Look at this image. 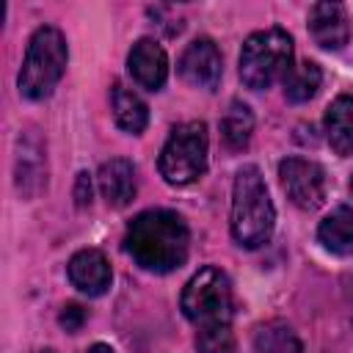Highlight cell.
<instances>
[{
	"instance_id": "cell-22",
	"label": "cell",
	"mask_w": 353,
	"mask_h": 353,
	"mask_svg": "<svg viewBox=\"0 0 353 353\" xmlns=\"http://www.w3.org/2000/svg\"><path fill=\"white\" fill-rule=\"evenodd\" d=\"M91 174L88 171H80L77 174V182H74V201L77 207H88L91 204Z\"/></svg>"
},
{
	"instance_id": "cell-20",
	"label": "cell",
	"mask_w": 353,
	"mask_h": 353,
	"mask_svg": "<svg viewBox=\"0 0 353 353\" xmlns=\"http://www.w3.org/2000/svg\"><path fill=\"white\" fill-rule=\"evenodd\" d=\"M196 350L199 353H234V334L229 323L201 325L196 336Z\"/></svg>"
},
{
	"instance_id": "cell-8",
	"label": "cell",
	"mask_w": 353,
	"mask_h": 353,
	"mask_svg": "<svg viewBox=\"0 0 353 353\" xmlns=\"http://www.w3.org/2000/svg\"><path fill=\"white\" fill-rule=\"evenodd\" d=\"M179 77L193 85V88H204V91H215L223 74V63H221V52L215 47L212 39H196L185 47L182 58H179Z\"/></svg>"
},
{
	"instance_id": "cell-17",
	"label": "cell",
	"mask_w": 353,
	"mask_h": 353,
	"mask_svg": "<svg viewBox=\"0 0 353 353\" xmlns=\"http://www.w3.org/2000/svg\"><path fill=\"white\" fill-rule=\"evenodd\" d=\"M254 347L256 353H303L298 334L281 320L262 323L254 334Z\"/></svg>"
},
{
	"instance_id": "cell-16",
	"label": "cell",
	"mask_w": 353,
	"mask_h": 353,
	"mask_svg": "<svg viewBox=\"0 0 353 353\" xmlns=\"http://www.w3.org/2000/svg\"><path fill=\"white\" fill-rule=\"evenodd\" d=\"M320 243L339 254V256H353V207H336L320 221L317 229Z\"/></svg>"
},
{
	"instance_id": "cell-24",
	"label": "cell",
	"mask_w": 353,
	"mask_h": 353,
	"mask_svg": "<svg viewBox=\"0 0 353 353\" xmlns=\"http://www.w3.org/2000/svg\"><path fill=\"white\" fill-rule=\"evenodd\" d=\"M350 193H353V179H350Z\"/></svg>"
},
{
	"instance_id": "cell-11",
	"label": "cell",
	"mask_w": 353,
	"mask_h": 353,
	"mask_svg": "<svg viewBox=\"0 0 353 353\" xmlns=\"http://www.w3.org/2000/svg\"><path fill=\"white\" fill-rule=\"evenodd\" d=\"M309 33L323 50H342L350 39L345 8L339 3H314L309 11Z\"/></svg>"
},
{
	"instance_id": "cell-1",
	"label": "cell",
	"mask_w": 353,
	"mask_h": 353,
	"mask_svg": "<svg viewBox=\"0 0 353 353\" xmlns=\"http://www.w3.org/2000/svg\"><path fill=\"white\" fill-rule=\"evenodd\" d=\"M190 232L182 215L171 210H146L132 218L124 234V251L152 273H171L185 265Z\"/></svg>"
},
{
	"instance_id": "cell-21",
	"label": "cell",
	"mask_w": 353,
	"mask_h": 353,
	"mask_svg": "<svg viewBox=\"0 0 353 353\" xmlns=\"http://www.w3.org/2000/svg\"><path fill=\"white\" fill-rule=\"evenodd\" d=\"M58 323H61L69 334H74V331H80L83 323H85V309H83L80 303H66V306L61 309V314H58Z\"/></svg>"
},
{
	"instance_id": "cell-5",
	"label": "cell",
	"mask_w": 353,
	"mask_h": 353,
	"mask_svg": "<svg viewBox=\"0 0 353 353\" xmlns=\"http://www.w3.org/2000/svg\"><path fill=\"white\" fill-rule=\"evenodd\" d=\"M207 124L204 121H185L176 124L160 152L157 168L168 185H190L207 171Z\"/></svg>"
},
{
	"instance_id": "cell-9",
	"label": "cell",
	"mask_w": 353,
	"mask_h": 353,
	"mask_svg": "<svg viewBox=\"0 0 353 353\" xmlns=\"http://www.w3.org/2000/svg\"><path fill=\"white\" fill-rule=\"evenodd\" d=\"M14 182L25 199H33L47 185V157L44 146L33 132L19 135L17 141V163H14Z\"/></svg>"
},
{
	"instance_id": "cell-15",
	"label": "cell",
	"mask_w": 353,
	"mask_h": 353,
	"mask_svg": "<svg viewBox=\"0 0 353 353\" xmlns=\"http://www.w3.org/2000/svg\"><path fill=\"white\" fill-rule=\"evenodd\" d=\"M325 135L339 157L353 154V97H336L325 110Z\"/></svg>"
},
{
	"instance_id": "cell-7",
	"label": "cell",
	"mask_w": 353,
	"mask_h": 353,
	"mask_svg": "<svg viewBox=\"0 0 353 353\" xmlns=\"http://www.w3.org/2000/svg\"><path fill=\"white\" fill-rule=\"evenodd\" d=\"M279 179L287 199L301 210H317L325 201V171L314 160H303V157L281 160Z\"/></svg>"
},
{
	"instance_id": "cell-13",
	"label": "cell",
	"mask_w": 353,
	"mask_h": 353,
	"mask_svg": "<svg viewBox=\"0 0 353 353\" xmlns=\"http://www.w3.org/2000/svg\"><path fill=\"white\" fill-rule=\"evenodd\" d=\"M97 182L110 207H127L135 199V168L124 157H113V160L102 163Z\"/></svg>"
},
{
	"instance_id": "cell-12",
	"label": "cell",
	"mask_w": 353,
	"mask_h": 353,
	"mask_svg": "<svg viewBox=\"0 0 353 353\" xmlns=\"http://www.w3.org/2000/svg\"><path fill=\"white\" fill-rule=\"evenodd\" d=\"M66 270H69V281L80 292H85V295H102L110 287V279H113L110 265H108V256L99 248H83V251H77L69 259Z\"/></svg>"
},
{
	"instance_id": "cell-2",
	"label": "cell",
	"mask_w": 353,
	"mask_h": 353,
	"mask_svg": "<svg viewBox=\"0 0 353 353\" xmlns=\"http://www.w3.org/2000/svg\"><path fill=\"white\" fill-rule=\"evenodd\" d=\"M229 226H232V237L243 248H259L273 234L276 210L256 165H243L234 176Z\"/></svg>"
},
{
	"instance_id": "cell-19",
	"label": "cell",
	"mask_w": 353,
	"mask_h": 353,
	"mask_svg": "<svg viewBox=\"0 0 353 353\" xmlns=\"http://www.w3.org/2000/svg\"><path fill=\"white\" fill-rule=\"evenodd\" d=\"M320 83H323V72H320V66L314 61H303V63L292 66L287 72V77L281 80L284 97L290 102H309L317 94Z\"/></svg>"
},
{
	"instance_id": "cell-23",
	"label": "cell",
	"mask_w": 353,
	"mask_h": 353,
	"mask_svg": "<svg viewBox=\"0 0 353 353\" xmlns=\"http://www.w3.org/2000/svg\"><path fill=\"white\" fill-rule=\"evenodd\" d=\"M85 353H113V350H110L108 345H102V342H97V345H91V347H88Z\"/></svg>"
},
{
	"instance_id": "cell-3",
	"label": "cell",
	"mask_w": 353,
	"mask_h": 353,
	"mask_svg": "<svg viewBox=\"0 0 353 353\" xmlns=\"http://www.w3.org/2000/svg\"><path fill=\"white\" fill-rule=\"evenodd\" d=\"M66 39L58 28L52 25H41L25 50V61L19 69V94L28 99H47L55 85L61 83L63 72H66Z\"/></svg>"
},
{
	"instance_id": "cell-6",
	"label": "cell",
	"mask_w": 353,
	"mask_h": 353,
	"mask_svg": "<svg viewBox=\"0 0 353 353\" xmlns=\"http://www.w3.org/2000/svg\"><path fill=\"white\" fill-rule=\"evenodd\" d=\"M182 314L201 325H215V323H229L232 317V284L229 276L221 268H201L199 273L190 276V281L182 290L179 298Z\"/></svg>"
},
{
	"instance_id": "cell-4",
	"label": "cell",
	"mask_w": 353,
	"mask_h": 353,
	"mask_svg": "<svg viewBox=\"0 0 353 353\" xmlns=\"http://www.w3.org/2000/svg\"><path fill=\"white\" fill-rule=\"evenodd\" d=\"M292 69V39L281 28L256 30L245 39L240 50V80L262 91L276 80H284Z\"/></svg>"
},
{
	"instance_id": "cell-14",
	"label": "cell",
	"mask_w": 353,
	"mask_h": 353,
	"mask_svg": "<svg viewBox=\"0 0 353 353\" xmlns=\"http://www.w3.org/2000/svg\"><path fill=\"white\" fill-rule=\"evenodd\" d=\"M110 105H113V116H116V124L130 132V135H141L149 124V108L146 102L130 88L124 85L121 80H116L110 85Z\"/></svg>"
},
{
	"instance_id": "cell-10",
	"label": "cell",
	"mask_w": 353,
	"mask_h": 353,
	"mask_svg": "<svg viewBox=\"0 0 353 353\" xmlns=\"http://www.w3.org/2000/svg\"><path fill=\"white\" fill-rule=\"evenodd\" d=\"M132 80L146 91H160L168 77V55L154 39H138L127 55Z\"/></svg>"
},
{
	"instance_id": "cell-18",
	"label": "cell",
	"mask_w": 353,
	"mask_h": 353,
	"mask_svg": "<svg viewBox=\"0 0 353 353\" xmlns=\"http://www.w3.org/2000/svg\"><path fill=\"white\" fill-rule=\"evenodd\" d=\"M251 132H254V113L245 102H232L229 110L223 113L221 119V135H223V143L232 149V152H240L248 146L251 141Z\"/></svg>"
}]
</instances>
